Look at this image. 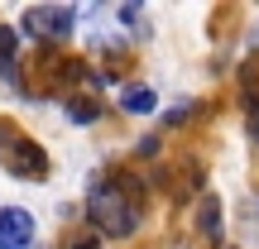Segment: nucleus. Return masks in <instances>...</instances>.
I'll list each match as a JSON object with an SVG mask.
<instances>
[{
    "instance_id": "nucleus-1",
    "label": "nucleus",
    "mask_w": 259,
    "mask_h": 249,
    "mask_svg": "<svg viewBox=\"0 0 259 249\" xmlns=\"http://www.w3.org/2000/svg\"><path fill=\"white\" fill-rule=\"evenodd\" d=\"M87 216L96 221V230L115 235V240L135 235V225H139V206L125 202V187L120 182H96L92 192H87Z\"/></svg>"
},
{
    "instance_id": "nucleus-2",
    "label": "nucleus",
    "mask_w": 259,
    "mask_h": 249,
    "mask_svg": "<svg viewBox=\"0 0 259 249\" xmlns=\"http://www.w3.org/2000/svg\"><path fill=\"white\" fill-rule=\"evenodd\" d=\"M82 19V10H72V5H34V10H24V34H34V38H72V24Z\"/></svg>"
},
{
    "instance_id": "nucleus-3",
    "label": "nucleus",
    "mask_w": 259,
    "mask_h": 249,
    "mask_svg": "<svg viewBox=\"0 0 259 249\" xmlns=\"http://www.w3.org/2000/svg\"><path fill=\"white\" fill-rule=\"evenodd\" d=\"M5 168H10L15 177H44V173H48V158L38 154V144L10 134V144H5Z\"/></svg>"
},
{
    "instance_id": "nucleus-4",
    "label": "nucleus",
    "mask_w": 259,
    "mask_h": 249,
    "mask_svg": "<svg viewBox=\"0 0 259 249\" xmlns=\"http://www.w3.org/2000/svg\"><path fill=\"white\" fill-rule=\"evenodd\" d=\"M34 244V216L24 206H5L0 211V249H29Z\"/></svg>"
},
{
    "instance_id": "nucleus-5",
    "label": "nucleus",
    "mask_w": 259,
    "mask_h": 249,
    "mask_svg": "<svg viewBox=\"0 0 259 249\" xmlns=\"http://www.w3.org/2000/svg\"><path fill=\"white\" fill-rule=\"evenodd\" d=\"M197 230H202L206 240H221V202H216V192H202V206H197Z\"/></svg>"
},
{
    "instance_id": "nucleus-6",
    "label": "nucleus",
    "mask_w": 259,
    "mask_h": 249,
    "mask_svg": "<svg viewBox=\"0 0 259 249\" xmlns=\"http://www.w3.org/2000/svg\"><path fill=\"white\" fill-rule=\"evenodd\" d=\"M240 96H245V115H250V139L259 144V82H254V72H240Z\"/></svg>"
},
{
    "instance_id": "nucleus-7",
    "label": "nucleus",
    "mask_w": 259,
    "mask_h": 249,
    "mask_svg": "<svg viewBox=\"0 0 259 249\" xmlns=\"http://www.w3.org/2000/svg\"><path fill=\"white\" fill-rule=\"evenodd\" d=\"M15 48H19V29H0V77L15 82Z\"/></svg>"
},
{
    "instance_id": "nucleus-8",
    "label": "nucleus",
    "mask_w": 259,
    "mask_h": 249,
    "mask_svg": "<svg viewBox=\"0 0 259 249\" xmlns=\"http://www.w3.org/2000/svg\"><path fill=\"white\" fill-rule=\"evenodd\" d=\"M120 106H125L130 115H149V111H154V91H149V86H125Z\"/></svg>"
},
{
    "instance_id": "nucleus-9",
    "label": "nucleus",
    "mask_w": 259,
    "mask_h": 249,
    "mask_svg": "<svg viewBox=\"0 0 259 249\" xmlns=\"http://www.w3.org/2000/svg\"><path fill=\"white\" fill-rule=\"evenodd\" d=\"M96 115H101V111H96L92 101H67V120H72V125H92Z\"/></svg>"
},
{
    "instance_id": "nucleus-10",
    "label": "nucleus",
    "mask_w": 259,
    "mask_h": 249,
    "mask_svg": "<svg viewBox=\"0 0 259 249\" xmlns=\"http://www.w3.org/2000/svg\"><path fill=\"white\" fill-rule=\"evenodd\" d=\"M72 249H101V240H96V235H82V240H77Z\"/></svg>"
}]
</instances>
